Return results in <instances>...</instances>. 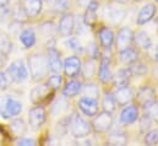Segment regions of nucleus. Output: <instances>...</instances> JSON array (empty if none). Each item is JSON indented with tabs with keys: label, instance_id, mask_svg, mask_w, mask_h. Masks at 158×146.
<instances>
[{
	"label": "nucleus",
	"instance_id": "nucleus-1",
	"mask_svg": "<svg viewBox=\"0 0 158 146\" xmlns=\"http://www.w3.org/2000/svg\"><path fill=\"white\" fill-rule=\"evenodd\" d=\"M28 69H30V74L33 81H40L45 76H48L50 70H49L47 55L42 53L31 54L28 58Z\"/></svg>",
	"mask_w": 158,
	"mask_h": 146
},
{
	"label": "nucleus",
	"instance_id": "nucleus-2",
	"mask_svg": "<svg viewBox=\"0 0 158 146\" xmlns=\"http://www.w3.org/2000/svg\"><path fill=\"white\" fill-rule=\"evenodd\" d=\"M7 76L16 84H21L25 82L28 79V69L25 64V62L22 59H17L15 62H12L9 68H7Z\"/></svg>",
	"mask_w": 158,
	"mask_h": 146
},
{
	"label": "nucleus",
	"instance_id": "nucleus-3",
	"mask_svg": "<svg viewBox=\"0 0 158 146\" xmlns=\"http://www.w3.org/2000/svg\"><path fill=\"white\" fill-rule=\"evenodd\" d=\"M70 131L74 138L82 139L91 134L92 125L87 120H85L81 115H74L70 119Z\"/></svg>",
	"mask_w": 158,
	"mask_h": 146
},
{
	"label": "nucleus",
	"instance_id": "nucleus-4",
	"mask_svg": "<svg viewBox=\"0 0 158 146\" xmlns=\"http://www.w3.org/2000/svg\"><path fill=\"white\" fill-rule=\"evenodd\" d=\"M92 129L96 131V133H99V134H106L110 130L112 125H113V117H112V113L109 112H101V113H97L93 118V122H92Z\"/></svg>",
	"mask_w": 158,
	"mask_h": 146
},
{
	"label": "nucleus",
	"instance_id": "nucleus-5",
	"mask_svg": "<svg viewBox=\"0 0 158 146\" xmlns=\"http://www.w3.org/2000/svg\"><path fill=\"white\" fill-rule=\"evenodd\" d=\"M22 110L21 102L16 101L11 97H5L2 101H0V115L4 119H10L16 115H19Z\"/></svg>",
	"mask_w": 158,
	"mask_h": 146
},
{
	"label": "nucleus",
	"instance_id": "nucleus-6",
	"mask_svg": "<svg viewBox=\"0 0 158 146\" xmlns=\"http://www.w3.org/2000/svg\"><path fill=\"white\" fill-rule=\"evenodd\" d=\"M45 119H47L45 110L40 105H36V107L28 110V124L33 130H38L44 124Z\"/></svg>",
	"mask_w": 158,
	"mask_h": 146
},
{
	"label": "nucleus",
	"instance_id": "nucleus-7",
	"mask_svg": "<svg viewBox=\"0 0 158 146\" xmlns=\"http://www.w3.org/2000/svg\"><path fill=\"white\" fill-rule=\"evenodd\" d=\"M53 96V90L47 84H40L31 91V101L35 105H42Z\"/></svg>",
	"mask_w": 158,
	"mask_h": 146
},
{
	"label": "nucleus",
	"instance_id": "nucleus-8",
	"mask_svg": "<svg viewBox=\"0 0 158 146\" xmlns=\"http://www.w3.org/2000/svg\"><path fill=\"white\" fill-rule=\"evenodd\" d=\"M63 69H64V73L68 77H70V79L76 77L81 73V69H82L81 59L76 55L68 57L63 63Z\"/></svg>",
	"mask_w": 158,
	"mask_h": 146
},
{
	"label": "nucleus",
	"instance_id": "nucleus-9",
	"mask_svg": "<svg viewBox=\"0 0 158 146\" xmlns=\"http://www.w3.org/2000/svg\"><path fill=\"white\" fill-rule=\"evenodd\" d=\"M134 36L135 33L131 31V28L129 27H121L118 31L117 39H115V45H117V50L120 52L125 48L131 47L132 42H134Z\"/></svg>",
	"mask_w": 158,
	"mask_h": 146
},
{
	"label": "nucleus",
	"instance_id": "nucleus-10",
	"mask_svg": "<svg viewBox=\"0 0 158 146\" xmlns=\"http://www.w3.org/2000/svg\"><path fill=\"white\" fill-rule=\"evenodd\" d=\"M74 30H75V17L73 14L65 12L59 21L58 32L60 33V36L70 37L74 33Z\"/></svg>",
	"mask_w": 158,
	"mask_h": 146
},
{
	"label": "nucleus",
	"instance_id": "nucleus-11",
	"mask_svg": "<svg viewBox=\"0 0 158 146\" xmlns=\"http://www.w3.org/2000/svg\"><path fill=\"white\" fill-rule=\"evenodd\" d=\"M156 95H155V91H153V88H151L150 86H143V87H141L139 91H137V93H136V100H137V103L145 110L146 107H148L155 100H156V97H155Z\"/></svg>",
	"mask_w": 158,
	"mask_h": 146
},
{
	"label": "nucleus",
	"instance_id": "nucleus-12",
	"mask_svg": "<svg viewBox=\"0 0 158 146\" xmlns=\"http://www.w3.org/2000/svg\"><path fill=\"white\" fill-rule=\"evenodd\" d=\"M47 59L49 64V70L52 73H60L63 69V63L60 58V53L56 48L50 47L47 50Z\"/></svg>",
	"mask_w": 158,
	"mask_h": 146
},
{
	"label": "nucleus",
	"instance_id": "nucleus-13",
	"mask_svg": "<svg viewBox=\"0 0 158 146\" xmlns=\"http://www.w3.org/2000/svg\"><path fill=\"white\" fill-rule=\"evenodd\" d=\"M79 108L87 117H94L98 113V101L91 97H82L79 101Z\"/></svg>",
	"mask_w": 158,
	"mask_h": 146
},
{
	"label": "nucleus",
	"instance_id": "nucleus-14",
	"mask_svg": "<svg viewBox=\"0 0 158 146\" xmlns=\"http://www.w3.org/2000/svg\"><path fill=\"white\" fill-rule=\"evenodd\" d=\"M114 97H115V101H117V105L120 107H124L129 103H131V101L134 100L135 95L132 92V90L127 86H121V87H117V91L114 93Z\"/></svg>",
	"mask_w": 158,
	"mask_h": 146
},
{
	"label": "nucleus",
	"instance_id": "nucleus-15",
	"mask_svg": "<svg viewBox=\"0 0 158 146\" xmlns=\"http://www.w3.org/2000/svg\"><path fill=\"white\" fill-rule=\"evenodd\" d=\"M103 16L106 19H108V21H110L112 24L118 25L121 21H124V19L126 16V11L124 9H120V7L107 6L103 11Z\"/></svg>",
	"mask_w": 158,
	"mask_h": 146
},
{
	"label": "nucleus",
	"instance_id": "nucleus-16",
	"mask_svg": "<svg viewBox=\"0 0 158 146\" xmlns=\"http://www.w3.org/2000/svg\"><path fill=\"white\" fill-rule=\"evenodd\" d=\"M155 14H156V6L153 4H147V5L142 6L141 10H140V12L137 14L136 24L140 25V26H142V25L150 22L153 19Z\"/></svg>",
	"mask_w": 158,
	"mask_h": 146
},
{
	"label": "nucleus",
	"instance_id": "nucleus-17",
	"mask_svg": "<svg viewBox=\"0 0 158 146\" xmlns=\"http://www.w3.org/2000/svg\"><path fill=\"white\" fill-rule=\"evenodd\" d=\"M137 118H139V107L131 105L123 110L120 114V123L124 125H129V124L135 123Z\"/></svg>",
	"mask_w": 158,
	"mask_h": 146
},
{
	"label": "nucleus",
	"instance_id": "nucleus-18",
	"mask_svg": "<svg viewBox=\"0 0 158 146\" xmlns=\"http://www.w3.org/2000/svg\"><path fill=\"white\" fill-rule=\"evenodd\" d=\"M22 7L28 17H37L42 11V0H22Z\"/></svg>",
	"mask_w": 158,
	"mask_h": 146
},
{
	"label": "nucleus",
	"instance_id": "nucleus-19",
	"mask_svg": "<svg viewBox=\"0 0 158 146\" xmlns=\"http://www.w3.org/2000/svg\"><path fill=\"white\" fill-rule=\"evenodd\" d=\"M98 79L102 84H108L113 79V75L110 71V63L109 59H107V57H103L101 59L98 68Z\"/></svg>",
	"mask_w": 158,
	"mask_h": 146
},
{
	"label": "nucleus",
	"instance_id": "nucleus-20",
	"mask_svg": "<svg viewBox=\"0 0 158 146\" xmlns=\"http://www.w3.org/2000/svg\"><path fill=\"white\" fill-rule=\"evenodd\" d=\"M98 38H99V43L104 49H109L113 43H114V33L109 27H102L98 31Z\"/></svg>",
	"mask_w": 158,
	"mask_h": 146
},
{
	"label": "nucleus",
	"instance_id": "nucleus-21",
	"mask_svg": "<svg viewBox=\"0 0 158 146\" xmlns=\"http://www.w3.org/2000/svg\"><path fill=\"white\" fill-rule=\"evenodd\" d=\"M82 91V82L79 80H70L63 88L64 97H75Z\"/></svg>",
	"mask_w": 158,
	"mask_h": 146
},
{
	"label": "nucleus",
	"instance_id": "nucleus-22",
	"mask_svg": "<svg viewBox=\"0 0 158 146\" xmlns=\"http://www.w3.org/2000/svg\"><path fill=\"white\" fill-rule=\"evenodd\" d=\"M119 59L121 63L130 65V64L139 60V53L132 47H129V48H125V49L119 52Z\"/></svg>",
	"mask_w": 158,
	"mask_h": 146
},
{
	"label": "nucleus",
	"instance_id": "nucleus-23",
	"mask_svg": "<svg viewBox=\"0 0 158 146\" xmlns=\"http://www.w3.org/2000/svg\"><path fill=\"white\" fill-rule=\"evenodd\" d=\"M87 10H86V14H85V22L86 25H93L96 21H97V11H98V7H99V4L96 1V0H92L87 6Z\"/></svg>",
	"mask_w": 158,
	"mask_h": 146
},
{
	"label": "nucleus",
	"instance_id": "nucleus-24",
	"mask_svg": "<svg viewBox=\"0 0 158 146\" xmlns=\"http://www.w3.org/2000/svg\"><path fill=\"white\" fill-rule=\"evenodd\" d=\"M134 42L136 43V45H137L139 48H141V49H143V50H150L151 47L153 45L150 36H148L147 32H145V31L137 32V33L134 36Z\"/></svg>",
	"mask_w": 158,
	"mask_h": 146
},
{
	"label": "nucleus",
	"instance_id": "nucleus-25",
	"mask_svg": "<svg viewBox=\"0 0 158 146\" xmlns=\"http://www.w3.org/2000/svg\"><path fill=\"white\" fill-rule=\"evenodd\" d=\"M37 36L32 28H26L20 33V42L25 48H32L36 44Z\"/></svg>",
	"mask_w": 158,
	"mask_h": 146
},
{
	"label": "nucleus",
	"instance_id": "nucleus-26",
	"mask_svg": "<svg viewBox=\"0 0 158 146\" xmlns=\"http://www.w3.org/2000/svg\"><path fill=\"white\" fill-rule=\"evenodd\" d=\"M11 50H12L11 38L6 32L0 31V54L2 57H7V55H10Z\"/></svg>",
	"mask_w": 158,
	"mask_h": 146
},
{
	"label": "nucleus",
	"instance_id": "nucleus-27",
	"mask_svg": "<svg viewBox=\"0 0 158 146\" xmlns=\"http://www.w3.org/2000/svg\"><path fill=\"white\" fill-rule=\"evenodd\" d=\"M10 131L15 135V136H21V135H23L25 133H26V130H27V125H26V123L23 122V119H15V120H12L11 123H10Z\"/></svg>",
	"mask_w": 158,
	"mask_h": 146
},
{
	"label": "nucleus",
	"instance_id": "nucleus-28",
	"mask_svg": "<svg viewBox=\"0 0 158 146\" xmlns=\"http://www.w3.org/2000/svg\"><path fill=\"white\" fill-rule=\"evenodd\" d=\"M117 101H115V97H114V93H106L103 100H102V107L103 110L106 112H109V113H113L114 110H117Z\"/></svg>",
	"mask_w": 158,
	"mask_h": 146
},
{
	"label": "nucleus",
	"instance_id": "nucleus-29",
	"mask_svg": "<svg viewBox=\"0 0 158 146\" xmlns=\"http://www.w3.org/2000/svg\"><path fill=\"white\" fill-rule=\"evenodd\" d=\"M131 74L129 71V68L126 69H121L119 70L115 79H114V82H115V86L117 87H121V86H127L129 85V81L131 79Z\"/></svg>",
	"mask_w": 158,
	"mask_h": 146
},
{
	"label": "nucleus",
	"instance_id": "nucleus-30",
	"mask_svg": "<svg viewBox=\"0 0 158 146\" xmlns=\"http://www.w3.org/2000/svg\"><path fill=\"white\" fill-rule=\"evenodd\" d=\"M108 143L110 145H125L127 143V138H126L125 133H123L120 130H115L108 135Z\"/></svg>",
	"mask_w": 158,
	"mask_h": 146
},
{
	"label": "nucleus",
	"instance_id": "nucleus-31",
	"mask_svg": "<svg viewBox=\"0 0 158 146\" xmlns=\"http://www.w3.org/2000/svg\"><path fill=\"white\" fill-rule=\"evenodd\" d=\"M61 84H63V77H61L60 73H53L48 79H47V85H48L53 91L60 88Z\"/></svg>",
	"mask_w": 158,
	"mask_h": 146
},
{
	"label": "nucleus",
	"instance_id": "nucleus-32",
	"mask_svg": "<svg viewBox=\"0 0 158 146\" xmlns=\"http://www.w3.org/2000/svg\"><path fill=\"white\" fill-rule=\"evenodd\" d=\"M129 71H130L132 77H134V76H142V75H145V74L147 73V67H146L145 64H142V63L135 62V63L130 64Z\"/></svg>",
	"mask_w": 158,
	"mask_h": 146
},
{
	"label": "nucleus",
	"instance_id": "nucleus-33",
	"mask_svg": "<svg viewBox=\"0 0 158 146\" xmlns=\"http://www.w3.org/2000/svg\"><path fill=\"white\" fill-rule=\"evenodd\" d=\"M82 74L85 75V77H92L94 74H96V63H94V59H88L85 62V64L82 65V69H81Z\"/></svg>",
	"mask_w": 158,
	"mask_h": 146
},
{
	"label": "nucleus",
	"instance_id": "nucleus-34",
	"mask_svg": "<svg viewBox=\"0 0 158 146\" xmlns=\"http://www.w3.org/2000/svg\"><path fill=\"white\" fill-rule=\"evenodd\" d=\"M83 92H85V96H86V97H91V98H94V100H97L98 96H99L98 86H97L96 84H92V82L85 85Z\"/></svg>",
	"mask_w": 158,
	"mask_h": 146
},
{
	"label": "nucleus",
	"instance_id": "nucleus-35",
	"mask_svg": "<svg viewBox=\"0 0 158 146\" xmlns=\"http://www.w3.org/2000/svg\"><path fill=\"white\" fill-rule=\"evenodd\" d=\"M69 7H70V0H55L53 5V10L60 14H65L69 10Z\"/></svg>",
	"mask_w": 158,
	"mask_h": 146
},
{
	"label": "nucleus",
	"instance_id": "nucleus-36",
	"mask_svg": "<svg viewBox=\"0 0 158 146\" xmlns=\"http://www.w3.org/2000/svg\"><path fill=\"white\" fill-rule=\"evenodd\" d=\"M146 145H157L158 144V130H150L145 135Z\"/></svg>",
	"mask_w": 158,
	"mask_h": 146
},
{
	"label": "nucleus",
	"instance_id": "nucleus-37",
	"mask_svg": "<svg viewBox=\"0 0 158 146\" xmlns=\"http://www.w3.org/2000/svg\"><path fill=\"white\" fill-rule=\"evenodd\" d=\"M151 124H152V118L151 115L147 113V114H143V117L141 118L140 120V128H141V131L142 133H147V129L151 128Z\"/></svg>",
	"mask_w": 158,
	"mask_h": 146
},
{
	"label": "nucleus",
	"instance_id": "nucleus-38",
	"mask_svg": "<svg viewBox=\"0 0 158 146\" xmlns=\"http://www.w3.org/2000/svg\"><path fill=\"white\" fill-rule=\"evenodd\" d=\"M145 110H147V113L151 115V118L158 124V101L155 100V101H153L148 107H146Z\"/></svg>",
	"mask_w": 158,
	"mask_h": 146
},
{
	"label": "nucleus",
	"instance_id": "nucleus-39",
	"mask_svg": "<svg viewBox=\"0 0 158 146\" xmlns=\"http://www.w3.org/2000/svg\"><path fill=\"white\" fill-rule=\"evenodd\" d=\"M66 45H68V48H70L74 52H82V47L80 44L79 39L75 37H70L66 42Z\"/></svg>",
	"mask_w": 158,
	"mask_h": 146
},
{
	"label": "nucleus",
	"instance_id": "nucleus-40",
	"mask_svg": "<svg viewBox=\"0 0 158 146\" xmlns=\"http://www.w3.org/2000/svg\"><path fill=\"white\" fill-rule=\"evenodd\" d=\"M87 53H88V57L91 58V59H97L98 58V54H99V52H98V47L96 45V44H91V47H88L87 48Z\"/></svg>",
	"mask_w": 158,
	"mask_h": 146
},
{
	"label": "nucleus",
	"instance_id": "nucleus-41",
	"mask_svg": "<svg viewBox=\"0 0 158 146\" xmlns=\"http://www.w3.org/2000/svg\"><path fill=\"white\" fill-rule=\"evenodd\" d=\"M9 85V76L4 71H0V90H5Z\"/></svg>",
	"mask_w": 158,
	"mask_h": 146
},
{
	"label": "nucleus",
	"instance_id": "nucleus-42",
	"mask_svg": "<svg viewBox=\"0 0 158 146\" xmlns=\"http://www.w3.org/2000/svg\"><path fill=\"white\" fill-rule=\"evenodd\" d=\"M36 140L35 139H30V138H21L17 140V145H22V146H33L36 145Z\"/></svg>",
	"mask_w": 158,
	"mask_h": 146
},
{
	"label": "nucleus",
	"instance_id": "nucleus-43",
	"mask_svg": "<svg viewBox=\"0 0 158 146\" xmlns=\"http://www.w3.org/2000/svg\"><path fill=\"white\" fill-rule=\"evenodd\" d=\"M92 0H77V2H79L80 6H82V7H86L89 2H91Z\"/></svg>",
	"mask_w": 158,
	"mask_h": 146
},
{
	"label": "nucleus",
	"instance_id": "nucleus-44",
	"mask_svg": "<svg viewBox=\"0 0 158 146\" xmlns=\"http://www.w3.org/2000/svg\"><path fill=\"white\" fill-rule=\"evenodd\" d=\"M11 0H0V7H6Z\"/></svg>",
	"mask_w": 158,
	"mask_h": 146
},
{
	"label": "nucleus",
	"instance_id": "nucleus-45",
	"mask_svg": "<svg viewBox=\"0 0 158 146\" xmlns=\"http://www.w3.org/2000/svg\"><path fill=\"white\" fill-rule=\"evenodd\" d=\"M115 2H119V4H125V2H127V0H114Z\"/></svg>",
	"mask_w": 158,
	"mask_h": 146
},
{
	"label": "nucleus",
	"instance_id": "nucleus-46",
	"mask_svg": "<svg viewBox=\"0 0 158 146\" xmlns=\"http://www.w3.org/2000/svg\"><path fill=\"white\" fill-rule=\"evenodd\" d=\"M155 1H156V2H157V4H158V0H155Z\"/></svg>",
	"mask_w": 158,
	"mask_h": 146
}]
</instances>
